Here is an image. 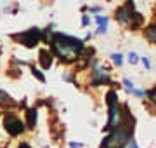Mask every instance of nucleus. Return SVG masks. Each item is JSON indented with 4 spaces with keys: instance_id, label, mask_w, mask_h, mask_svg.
Returning <instances> with one entry per match:
<instances>
[{
    "instance_id": "f03ea898",
    "label": "nucleus",
    "mask_w": 156,
    "mask_h": 148,
    "mask_svg": "<svg viewBox=\"0 0 156 148\" xmlns=\"http://www.w3.org/2000/svg\"><path fill=\"white\" fill-rule=\"evenodd\" d=\"M4 125H5V129L9 134H12V136H17L19 132L23 131V122L19 119H17L16 115H5V119H4Z\"/></svg>"
},
{
    "instance_id": "ddd939ff",
    "label": "nucleus",
    "mask_w": 156,
    "mask_h": 148,
    "mask_svg": "<svg viewBox=\"0 0 156 148\" xmlns=\"http://www.w3.org/2000/svg\"><path fill=\"white\" fill-rule=\"evenodd\" d=\"M33 75H37V77H38V79H40V80H44V75L40 73L38 70H33Z\"/></svg>"
},
{
    "instance_id": "1a4fd4ad",
    "label": "nucleus",
    "mask_w": 156,
    "mask_h": 148,
    "mask_svg": "<svg viewBox=\"0 0 156 148\" xmlns=\"http://www.w3.org/2000/svg\"><path fill=\"white\" fill-rule=\"evenodd\" d=\"M113 61L116 63V65H122L123 59H122V54H113Z\"/></svg>"
},
{
    "instance_id": "0eeeda50",
    "label": "nucleus",
    "mask_w": 156,
    "mask_h": 148,
    "mask_svg": "<svg viewBox=\"0 0 156 148\" xmlns=\"http://www.w3.org/2000/svg\"><path fill=\"white\" fill-rule=\"evenodd\" d=\"M146 35H147V39H149L151 42H154L156 44V28H147Z\"/></svg>"
},
{
    "instance_id": "9b49d317",
    "label": "nucleus",
    "mask_w": 156,
    "mask_h": 148,
    "mask_svg": "<svg viewBox=\"0 0 156 148\" xmlns=\"http://www.w3.org/2000/svg\"><path fill=\"white\" fill-rule=\"evenodd\" d=\"M147 96H149L151 99L154 101V105H156V89H153V91H149V92H147Z\"/></svg>"
},
{
    "instance_id": "20e7f679",
    "label": "nucleus",
    "mask_w": 156,
    "mask_h": 148,
    "mask_svg": "<svg viewBox=\"0 0 156 148\" xmlns=\"http://www.w3.org/2000/svg\"><path fill=\"white\" fill-rule=\"evenodd\" d=\"M94 75H95L94 84H101V82H108V73H106V70H95V72H94Z\"/></svg>"
},
{
    "instance_id": "6e6552de",
    "label": "nucleus",
    "mask_w": 156,
    "mask_h": 148,
    "mask_svg": "<svg viewBox=\"0 0 156 148\" xmlns=\"http://www.w3.org/2000/svg\"><path fill=\"white\" fill-rule=\"evenodd\" d=\"M128 61L132 63V65H135V63L139 61V56H137L135 52H130V54H128Z\"/></svg>"
},
{
    "instance_id": "f8f14e48",
    "label": "nucleus",
    "mask_w": 156,
    "mask_h": 148,
    "mask_svg": "<svg viewBox=\"0 0 156 148\" xmlns=\"http://www.w3.org/2000/svg\"><path fill=\"white\" fill-rule=\"evenodd\" d=\"M142 63H144V66H146V68H147V70L151 68V61H149V59H147V57H142Z\"/></svg>"
},
{
    "instance_id": "9d476101",
    "label": "nucleus",
    "mask_w": 156,
    "mask_h": 148,
    "mask_svg": "<svg viewBox=\"0 0 156 148\" xmlns=\"http://www.w3.org/2000/svg\"><path fill=\"white\" fill-rule=\"evenodd\" d=\"M123 84H125V87H127L128 91H134V84H132V82H130V80H123Z\"/></svg>"
},
{
    "instance_id": "423d86ee",
    "label": "nucleus",
    "mask_w": 156,
    "mask_h": 148,
    "mask_svg": "<svg viewBox=\"0 0 156 148\" xmlns=\"http://www.w3.org/2000/svg\"><path fill=\"white\" fill-rule=\"evenodd\" d=\"M35 120H37V112L30 110L28 112V125H35Z\"/></svg>"
},
{
    "instance_id": "f257e3e1",
    "label": "nucleus",
    "mask_w": 156,
    "mask_h": 148,
    "mask_svg": "<svg viewBox=\"0 0 156 148\" xmlns=\"http://www.w3.org/2000/svg\"><path fill=\"white\" fill-rule=\"evenodd\" d=\"M82 49H83L82 40H76V39H73V37H68V35L57 33L52 39V51L56 52V56H59L64 61L75 59Z\"/></svg>"
},
{
    "instance_id": "7ed1b4c3",
    "label": "nucleus",
    "mask_w": 156,
    "mask_h": 148,
    "mask_svg": "<svg viewBox=\"0 0 156 148\" xmlns=\"http://www.w3.org/2000/svg\"><path fill=\"white\" fill-rule=\"evenodd\" d=\"M17 37L23 40V44H24V46L31 47V46H35V44L40 40V30L33 28V30H30V31H26V33L17 35Z\"/></svg>"
},
{
    "instance_id": "39448f33",
    "label": "nucleus",
    "mask_w": 156,
    "mask_h": 148,
    "mask_svg": "<svg viewBox=\"0 0 156 148\" xmlns=\"http://www.w3.org/2000/svg\"><path fill=\"white\" fill-rule=\"evenodd\" d=\"M40 59H42L44 68H49V66H50V61H52V59H50V54H49L47 51H42V52H40Z\"/></svg>"
}]
</instances>
